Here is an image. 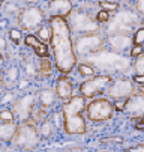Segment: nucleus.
<instances>
[{
  "mask_svg": "<svg viewBox=\"0 0 144 152\" xmlns=\"http://www.w3.org/2000/svg\"><path fill=\"white\" fill-rule=\"evenodd\" d=\"M48 24L53 30L50 47L54 57V66L62 74H69L78 65V56L72 38L74 32L65 17H50Z\"/></svg>",
  "mask_w": 144,
  "mask_h": 152,
  "instance_id": "obj_1",
  "label": "nucleus"
},
{
  "mask_svg": "<svg viewBox=\"0 0 144 152\" xmlns=\"http://www.w3.org/2000/svg\"><path fill=\"white\" fill-rule=\"evenodd\" d=\"M87 98L83 95H74L62 105L65 119V131L71 136H78L86 133V118L83 116V112H86V102Z\"/></svg>",
  "mask_w": 144,
  "mask_h": 152,
  "instance_id": "obj_2",
  "label": "nucleus"
},
{
  "mask_svg": "<svg viewBox=\"0 0 144 152\" xmlns=\"http://www.w3.org/2000/svg\"><path fill=\"white\" fill-rule=\"evenodd\" d=\"M86 63H90L96 69L110 72H125L126 69H131V56L125 57L122 53L113 51V50H101L96 51L84 59Z\"/></svg>",
  "mask_w": 144,
  "mask_h": 152,
  "instance_id": "obj_3",
  "label": "nucleus"
},
{
  "mask_svg": "<svg viewBox=\"0 0 144 152\" xmlns=\"http://www.w3.org/2000/svg\"><path fill=\"white\" fill-rule=\"evenodd\" d=\"M143 15L137 9L125 8L114 12L111 20L105 24V33L114 35V33H126L131 35L137 26H141Z\"/></svg>",
  "mask_w": 144,
  "mask_h": 152,
  "instance_id": "obj_4",
  "label": "nucleus"
},
{
  "mask_svg": "<svg viewBox=\"0 0 144 152\" xmlns=\"http://www.w3.org/2000/svg\"><path fill=\"white\" fill-rule=\"evenodd\" d=\"M68 23L74 32V35H87L101 30V23L96 15L92 14L84 6L74 8V11L68 15Z\"/></svg>",
  "mask_w": 144,
  "mask_h": 152,
  "instance_id": "obj_5",
  "label": "nucleus"
},
{
  "mask_svg": "<svg viewBox=\"0 0 144 152\" xmlns=\"http://www.w3.org/2000/svg\"><path fill=\"white\" fill-rule=\"evenodd\" d=\"M75 51L78 57L86 59L87 56L107 48V36L101 32L87 33V35H77L74 39Z\"/></svg>",
  "mask_w": 144,
  "mask_h": 152,
  "instance_id": "obj_6",
  "label": "nucleus"
},
{
  "mask_svg": "<svg viewBox=\"0 0 144 152\" xmlns=\"http://www.w3.org/2000/svg\"><path fill=\"white\" fill-rule=\"evenodd\" d=\"M41 142V131L36 128V125L30 121H23L21 125H18V131L12 140V145L17 149L30 151L36 148Z\"/></svg>",
  "mask_w": 144,
  "mask_h": 152,
  "instance_id": "obj_7",
  "label": "nucleus"
},
{
  "mask_svg": "<svg viewBox=\"0 0 144 152\" xmlns=\"http://www.w3.org/2000/svg\"><path fill=\"white\" fill-rule=\"evenodd\" d=\"M116 112L114 102H111V98H92L86 105V118L95 124L105 122L113 118Z\"/></svg>",
  "mask_w": 144,
  "mask_h": 152,
  "instance_id": "obj_8",
  "label": "nucleus"
},
{
  "mask_svg": "<svg viewBox=\"0 0 144 152\" xmlns=\"http://www.w3.org/2000/svg\"><path fill=\"white\" fill-rule=\"evenodd\" d=\"M45 21V12L38 6H29L18 12V26L26 32H36Z\"/></svg>",
  "mask_w": 144,
  "mask_h": 152,
  "instance_id": "obj_9",
  "label": "nucleus"
},
{
  "mask_svg": "<svg viewBox=\"0 0 144 152\" xmlns=\"http://www.w3.org/2000/svg\"><path fill=\"white\" fill-rule=\"evenodd\" d=\"M111 83V75L110 74H99V75H92L87 80H84L80 84V95H83L87 99L95 98L96 95L105 92L107 88Z\"/></svg>",
  "mask_w": 144,
  "mask_h": 152,
  "instance_id": "obj_10",
  "label": "nucleus"
},
{
  "mask_svg": "<svg viewBox=\"0 0 144 152\" xmlns=\"http://www.w3.org/2000/svg\"><path fill=\"white\" fill-rule=\"evenodd\" d=\"M135 92H137L135 81L129 78H123V77H117L116 80H111L110 86L105 91L107 96L111 99H122V98L128 99L132 95H135Z\"/></svg>",
  "mask_w": 144,
  "mask_h": 152,
  "instance_id": "obj_11",
  "label": "nucleus"
},
{
  "mask_svg": "<svg viewBox=\"0 0 144 152\" xmlns=\"http://www.w3.org/2000/svg\"><path fill=\"white\" fill-rule=\"evenodd\" d=\"M12 110L15 113V116L20 121H29L35 112V95L33 94H27L21 98H18L14 104H12Z\"/></svg>",
  "mask_w": 144,
  "mask_h": 152,
  "instance_id": "obj_12",
  "label": "nucleus"
},
{
  "mask_svg": "<svg viewBox=\"0 0 144 152\" xmlns=\"http://www.w3.org/2000/svg\"><path fill=\"white\" fill-rule=\"evenodd\" d=\"M107 44L108 48L117 53H125L126 50L132 48L134 45V36L126 35V33H114V35H107Z\"/></svg>",
  "mask_w": 144,
  "mask_h": 152,
  "instance_id": "obj_13",
  "label": "nucleus"
},
{
  "mask_svg": "<svg viewBox=\"0 0 144 152\" xmlns=\"http://www.w3.org/2000/svg\"><path fill=\"white\" fill-rule=\"evenodd\" d=\"M72 11H74L72 0H50L48 8H47V12L50 14V17H65V18H68V15Z\"/></svg>",
  "mask_w": 144,
  "mask_h": 152,
  "instance_id": "obj_14",
  "label": "nucleus"
},
{
  "mask_svg": "<svg viewBox=\"0 0 144 152\" xmlns=\"http://www.w3.org/2000/svg\"><path fill=\"white\" fill-rule=\"evenodd\" d=\"M125 113L131 118H140L144 116V94H135L126 101Z\"/></svg>",
  "mask_w": 144,
  "mask_h": 152,
  "instance_id": "obj_15",
  "label": "nucleus"
},
{
  "mask_svg": "<svg viewBox=\"0 0 144 152\" xmlns=\"http://www.w3.org/2000/svg\"><path fill=\"white\" fill-rule=\"evenodd\" d=\"M56 94L60 99L68 101L74 96V83L68 77V74H62L56 80Z\"/></svg>",
  "mask_w": 144,
  "mask_h": 152,
  "instance_id": "obj_16",
  "label": "nucleus"
},
{
  "mask_svg": "<svg viewBox=\"0 0 144 152\" xmlns=\"http://www.w3.org/2000/svg\"><path fill=\"white\" fill-rule=\"evenodd\" d=\"M24 44L30 47L35 51V54H38L39 57H50V48L47 45V42H44L38 35H33V33L26 35Z\"/></svg>",
  "mask_w": 144,
  "mask_h": 152,
  "instance_id": "obj_17",
  "label": "nucleus"
},
{
  "mask_svg": "<svg viewBox=\"0 0 144 152\" xmlns=\"http://www.w3.org/2000/svg\"><path fill=\"white\" fill-rule=\"evenodd\" d=\"M17 131H18V125L14 121H6L0 124V139H2L3 143L12 142Z\"/></svg>",
  "mask_w": 144,
  "mask_h": 152,
  "instance_id": "obj_18",
  "label": "nucleus"
},
{
  "mask_svg": "<svg viewBox=\"0 0 144 152\" xmlns=\"http://www.w3.org/2000/svg\"><path fill=\"white\" fill-rule=\"evenodd\" d=\"M56 96H57V94H56V92H53L51 89H44V91H41V92H39V95H38L41 105L45 107V108L51 107V105L56 102Z\"/></svg>",
  "mask_w": 144,
  "mask_h": 152,
  "instance_id": "obj_19",
  "label": "nucleus"
},
{
  "mask_svg": "<svg viewBox=\"0 0 144 152\" xmlns=\"http://www.w3.org/2000/svg\"><path fill=\"white\" fill-rule=\"evenodd\" d=\"M53 72V62L50 60V57H41L39 59V66H38V74H41L42 77H48Z\"/></svg>",
  "mask_w": 144,
  "mask_h": 152,
  "instance_id": "obj_20",
  "label": "nucleus"
},
{
  "mask_svg": "<svg viewBox=\"0 0 144 152\" xmlns=\"http://www.w3.org/2000/svg\"><path fill=\"white\" fill-rule=\"evenodd\" d=\"M18 77H20V71H18L17 66H11V68H8L6 72H5V78H3L5 86L11 89L12 86H14V83L18 80Z\"/></svg>",
  "mask_w": 144,
  "mask_h": 152,
  "instance_id": "obj_21",
  "label": "nucleus"
},
{
  "mask_svg": "<svg viewBox=\"0 0 144 152\" xmlns=\"http://www.w3.org/2000/svg\"><path fill=\"white\" fill-rule=\"evenodd\" d=\"M36 35L42 39L44 42H51V36H53V30H51V26L48 24H42L38 30H36Z\"/></svg>",
  "mask_w": 144,
  "mask_h": 152,
  "instance_id": "obj_22",
  "label": "nucleus"
},
{
  "mask_svg": "<svg viewBox=\"0 0 144 152\" xmlns=\"http://www.w3.org/2000/svg\"><path fill=\"white\" fill-rule=\"evenodd\" d=\"M54 129H56V125L51 121H42L39 131H41V136L42 137H51L54 134Z\"/></svg>",
  "mask_w": 144,
  "mask_h": 152,
  "instance_id": "obj_23",
  "label": "nucleus"
},
{
  "mask_svg": "<svg viewBox=\"0 0 144 152\" xmlns=\"http://www.w3.org/2000/svg\"><path fill=\"white\" fill-rule=\"evenodd\" d=\"M99 6L101 9H105L108 12H117L120 9V3L116 2V0H101Z\"/></svg>",
  "mask_w": 144,
  "mask_h": 152,
  "instance_id": "obj_24",
  "label": "nucleus"
},
{
  "mask_svg": "<svg viewBox=\"0 0 144 152\" xmlns=\"http://www.w3.org/2000/svg\"><path fill=\"white\" fill-rule=\"evenodd\" d=\"M77 69H78V72H80L81 75H84V77H92V75H95V66H93V65H90V63H86V62L78 63V65H77Z\"/></svg>",
  "mask_w": 144,
  "mask_h": 152,
  "instance_id": "obj_25",
  "label": "nucleus"
},
{
  "mask_svg": "<svg viewBox=\"0 0 144 152\" xmlns=\"http://www.w3.org/2000/svg\"><path fill=\"white\" fill-rule=\"evenodd\" d=\"M132 68L135 71V74H144V53L138 57H135L134 63H132Z\"/></svg>",
  "mask_w": 144,
  "mask_h": 152,
  "instance_id": "obj_26",
  "label": "nucleus"
},
{
  "mask_svg": "<svg viewBox=\"0 0 144 152\" xmlns=\"http://www.w3.org/2000/svg\"><path fill=\"white\" fill-rule=\"evenodd\" d=\"M111 12H108V11H105V9H99L98 12H96V18H98V21L101 24H107L108 21L111 20V15H110Z\"/></svg>",
  "mask_w": 144,
  "mask_h": 152,
  "instance_id": "obj_27",
  "label": "nucleus"
},
{
  "mask_svg": "<svg viewBox=\"0 0 144 152\" xmlns=\"http://www.w3.org/2000/svg\"><path fill=\"white\" fill-rule=\"evenodd\" d=\"M134 44H141L144 45V26L138 27L135 32H134Z\"/></svg>",
  "mask_w": 144,
  "mask_h": 152,
  "instance_id": "obj_28",
  "label": "nucleus"
},
{
  "mask_svg": "<svg viewBox=\"0 0 144 152\" xmlns=\"http://www.w3.org/2000/svg\"><path fill=\"white\" fill-rule=\"evenodd\" d=\"M23 38V33H21V29H11L9 30V39L14 42V44H18Z\"/></svg>",
  "mask_w": 144,
  "mask_h": 152,
  "instance_id": "obj_29",
  "label": "nucleus"
},
{
  "mask_svg": "<svg viewBox=\"0 0 144 152\" xmlns=\"http://www.w3.org/2000/svg\"><path fill=\"white\" fill-rule=\"evenodd\" d=\"M14 118H15L14 110H8V108H3V110L0 112V121H2V122H6V121H14Z\"/></svg>",
  "mask_w": 144,
  "mask_h": 152,
  "instance_id": "obj_30",
  "label": "nucleus"
},
{
  "mask_svg": "<svg viewBox=\"0 0 144 152\" xmlns=\"http://www.w3.org/2000/svg\"><path fill=\"white\" fill-rule=\"evenodd\" d=\"M143 53H144V45H141V44H134L132 48H131V51H129V56H131V57H138V56H141Z\"/></svg>",
  "mask_w": 144,
  "mask_h": 152,
  "instance_id": "obj_31",
  "label": "nucleus"
},
{
  "mask_svg": "<svg viewBox=\"0 0 144 152\" xmlns=\"http://www.w3.org/2000/svg\"><path fill=\"white\" fill-rule=\"evenodd\" d=\"M126 98H122V99H114V108L117 112H125V107H126Z\"/></svg>",
  "mask_w": 144,
  "mask_h": 152,
  "instance_id": "obj_32",
  "label": "nucleus"
},
{
  "mask_svg": "<svg viewBox=\"0 0 144 152\" xmlns=\"http://www.w3.org/2000/svg\"><path fill=\"white\" fill-rule=\"evenodd\" d=\"M26 72H27L29 75H36V74H38V69L35 68L33 63H27V65H26Z\"/></svg>",
  "mask_w": 144,
  "mask_h": 152,
  "instance_id": "obj_33",
  "label": "nucleus"
},
{
  "mask_svg": "<svg viewBox=\"0 0 144 152\" xmlns=\"http://www.w3.org/2000/svg\"><path fill=\"white\" fill-rule=\"evenodd\" d=\"M132 80L135 81V84L144 86V74H135V75L132 77Z\"/></svg>",
  "mask_w": 144,
  "mask_h": 152,
  "instance_id": "obj_34",
  "label": "nucleus"
},
{
  "mask_svg": "<svg viewBox=\"0 0 144 152\" xmlns=\"http://www.w3.org/2000/svg\"><path fill=\"white\" fill-rule=\"evenodd\" d=\"M135 9L144 17V0H137L135 2Z\"/></svg>",
  "mask_w": 144,
  "mask_h": 152,
  "instance_id": "obj_35",
  "label": "nucleus"
},
{
  "mask_svg": "<svg viewBox=\"0 0 144 152\" xmlns=\"http://www.w3.org/2000/svg\"><path fill=\"white\" fill-rule=\"evenodd\" d=\"M6 102H12V104L15 102V101H14V94H6V95L2 98V104H6Z\"/></svg>",
  "mask_w": 144,
  "mask_h": 152,
  "instance_id": "obj_36",
  "label": "nucleus"
},
{
  "mask_svg": "<svg viewBox=\"0 0 144 152\" xmlns=\"http://www.w3.org/2000/svg\"><path fill=\"white\" fill-rule=\"evenodd\" d=\"M29 84H30L29 80H21V81L18 83V88L20 89H26V88H29Z\"/></svg>",
  "mask_w": 144,
  "mask_h": 152,
  "instance_id": "obj_37",
  "label": "nucleus"
},
{
  "mask_svg": "<svg viewBox=\"0 0 144 152\" xmlns=\"http://www.w3.org/2000/svg\"><path fill=\"white\" fill-rule=\"evenodd\" d=\"M135 128H137V129H140V131H144V121L137 122V124H135Z\"/></svg>",
  "mask_w": 144,
  "mask_h": 152,
  "instance_id": "obj_38",
  "label": "nucleus"
},
{
  "mask_svg": "<svg viewBox=\"0 0 144 152\" xmlns=\"http://www.w3.org/2000/svg\"><path fill=\"white\" fill-rule=\"evenodd\" d=\"M39 2H41V0H26V3L30 5V6H36Z\"/></svg>",
  "mask_w": 144,
  "mask_h": 152,
  "instance_id": "obj_39",
  "label": "nucleus"
},
{
  "mask_svg": "<svg viewBox=\"0 0 144 152\" xmlns=\"http://www.w3.org/2000/svg\"><path fill=\"white\" fill-rule=\"evenodd\" d=\"M15 11H17V6H15V5H8V12L12 14V12H15ZM18 12H20V11H18Z\"/></svg>",
  "mask_w": 144,
  "mask_h": 152,
  "instance_id": "obj_40",
  "label": "nucleus"
},
{
  "mask_svg": "<svg viewBox=\"0 0 144 152\" xmlns=\"http://www.w3.org/2000/svg\"><path fill=\"white\" fill-rule=\"evenodd\" d=\"M131 151H144V145H138L135 148H131Z\"/></svg>",
  "mask_w": 144,
  "mask_h": 152,
  "instance_id": "obj_41",
  "label": "nucleus"
},
{
  "mask_svg": "<svg viewBox=\"0 0 144 152\" xmlns=\"http://www.w3.org/2000/svg\"><path fill=\"white\" fill-rule=\"evenodd\" d=\"M141 26H144V17H143V20H141Z\"/></svg>",
  "mask_w": 144,
  "mask_h": 152,
  "instance_id": "obj_42",
  "label": "nucleus"
}]
</instances>
